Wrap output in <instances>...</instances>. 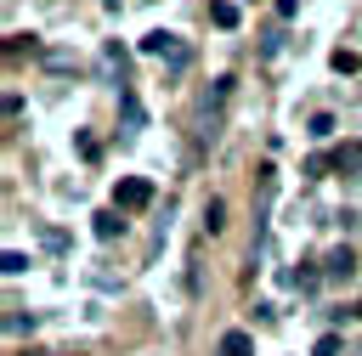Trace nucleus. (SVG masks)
<instances>
[{
  "label": "nucleus",
  "mask_w": 362,
  "mask_h": 356,
  "mask_svg": "<svg viewBox=\"0 0 362 356\" xmlns=\"http://www.w3.org/2000/svg\"><path fill=\"white\" fill-rule=\"evenodd\" d=\"M221 356H255V339L232 328V333H221Z\"/></svg>",
  "instance_id": "obj_4"
},
{
  "label": "nucleus",
  "mask_w": 362,
  "mask_h": 356,
  "mask_svg": "<svg viewBox=\"0 0 362 356\" xmlns=\"http://www.w3.org/2000/svg\"><path fill=\"white\" fill-rule=\"evenodd\" d=\"M147 203H153V181L147 175H124L113 186V209H147Z\"/></svg>",
  "instance_id": "obj_2"
},
{
  "label": "nucleus",
  "mask_w": 362,
  "mask_h": 356,
  "mask_svg": "<svg viewBox=\"0 0 362 356\" xmlns=\"http://www.w3.org/2000/svg\"><path fill=\"white\" fill-rule=\"evenodd\" d=\"M221 215H226V209H221V198H209V209H204V226H209V232H221V226H226Z\"/></svg>",
  "instance_id": "obj_10"
},
{
  "label": "nucleus",
  "mask_w": 362,
  "mask_h": 356,
  "mask_svg": "<svg viewBox=\"0 0 362 356\" xmlns=\"http://www.w3.org/2000/svg\"><path fill=\"white\" fill-rule=\"evenodd\" d=\"M311 356H339V333H322V339H317V350H311Z\"/></svg>",
  "instance_id": "obj_12"
},
{
  "label": "nucleus",
  "mask_w": 362,
  "mask_h": 356,
  "mask_svg": "<svg viewBox=\"0 0 362 356\" xmlns=\"http://www.w3.org/2000/svg\"><path fill=\"white\" fill-rule=\"evenodd\" d=\"M334 170H345V175H362V141H345V147L334 153Z\"/></svg>",
  "instance_id": "obj_3"
},
{
  "label": "nucleus",
  "mask_w": 362,
  "mask_h": 356,
  "mask_svg": "<svg viewBox=\"0 0 362 356\" xmlns=\"http://www.w3.org/2000/svg\"><path fill=\"white\" fill-rule=\"evenodd\" d=\"M119 226H124V220H119V209H102V215H96V237H102V243H107V237H119Z\"/></svg>",
  "instance_id": "obj_6"
},
{
  "label": "nucleus",
  "mask_w": 362,
  "mask_h": 356,
  "mask_svg": "<svg viewBox=\"0 0 362 356\" xmlns=\"http://www.w3.org/2000/svg\"><path fill=\"white\" fill-rule=\"evenodd\" d=\"M23 328H34V316H23V311H11V316H6V333H23Z\"/></svg>",
  "instance_id": "obj_13"
},
{
  "label": "nucleus",
  "mask_w": 362,
  "mask_h": 356,
  "mask_svg": "<svg viewBox=\"0 0 362 356\" xmlns=\"http://www.w3.org/2000/svg\"><path fill=\"white\" fill-rule=\"evenodd\" d=\"M141 51H147V57H164V62H170L175 73H181V68L192 62V45H187L181 34H170V28H153V34L141 40Z\"/></svg>",
  "instance_id": "obj_1"
},
{
  "label": "nucleus",
  "mask_w": 362,
  "mask_h": 356,
  "mask_svg": "<svg viewBox=\"0 0 362 356\" xmlns=\"http://www.w3.org/2000/svg\"><path fill=\"white\" fill-rule=\"evenodd\" d=\"M328 277H351V249H334L328 254Z\"/></svg>",
  "instance_id": "obj_7"
},
{
  "label": "nucleus",
  "mask_w": 362,
  "mask_h": 356,
  "mask_svg": "<svg viewBox=\"0 0 362 356\" xmlns=\"http://www.w3.org/2000/svg\"><path fill=\"white\" fill-rule=\"evenodd\" d=\"M209 23H215V28H238V6L215 0V6H209Z\"/></svg>",
  "instance_id": "obj_5"
},
{
  "label": "nucleus",
  "mask_w": 362,
  "mask_h": 356,
  "mask_svg": "<svg viewBox=\"0 0 362 356\" xmlns=\"http://www.w3.org/2000/svg\"><path fill=\"white\" fill-rule=\"evenodd\" d=\"M300 11V0H277V17H294Z\"/></svg>",
  "instance_id": "obj_14"
},
{
  "label": "nucleus",
  "mask_w": 362,
  "mask_h": 356,
  "mask_svg": "<svg viewBox=\"0 0 362 356\" xmlns=\"http://www.w3.org/2000/svg\"><path fill=\"white\" fill-rule=\"evenodd\" d=\"M328 130H334V119H328V113H311V124H305V136H317V141H322Z\"/></svg>",
  "instance_id": "obj_9"
},
{
  "label": "nucleus",
  "mask_w": 362,
  "mask_h": 356,
  "mask_svg": "<svg viewBox=\"0 0 362 356\" xmlns=\"http://www.w3.org/2000/svg\"><path fill=\"white\" fill-rule=\"evenodd\" d=\"M124 124H130V130H141V102H136L130 90H124Z\"/></svg>",
  "instance_id": "obj_8"
},
{
  "label": "nucleus",
  "mask_w": 362,
  "mask_h": 356,
  "mask_svg": "<svg viewBox=\"0 0 362 356\" xmlns=\"http://www.w3.org/2000/svg\"><path fill=\"white\" fill-rule=\"evenodd\" d=\"M356 62H362V57H356V51H334V73H351V68H356Z\"/></svg>",
  "instance_id": "obj_11"
}]
</instances>
